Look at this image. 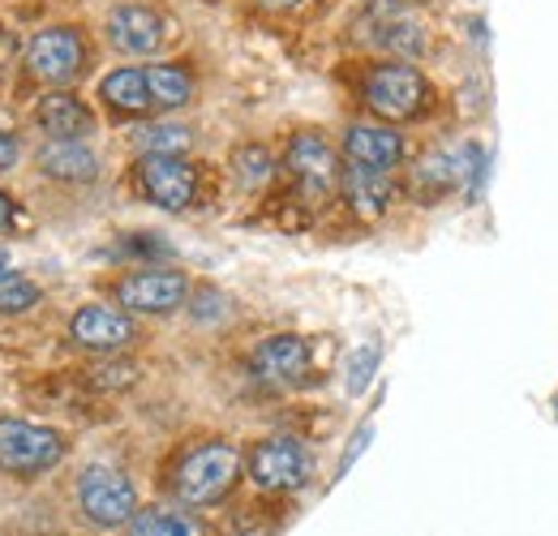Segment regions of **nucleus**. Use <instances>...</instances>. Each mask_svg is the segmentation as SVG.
I'll return each instance as SVG.
<instances>
[{"instance_id":"obj_1","label":"nucleus","mask_w":558,"mask_h":536,"mask_svg":"<svg viewBox=\"0 0 558 536\" xmlns=\"http://www.w3.org/2000/svg\"><path fill=\"white\" fill-rule=\"evenodd\" d=\"M236 476H241V455L228 442H207L181 460L172 489L185 507H210L236 485Z\"/></svg>"},{"instance_id":"obj_2","label":"nucleus","mask_w":558,"mask_h":536,"mask_svg":"<svg viewBox=\"0 0 558 536\" xmlns=\"http://www.w3.org/2000/svg\"><path fill=\"white\" fill-rule=\"evenodd\" d=\"M77 507L90 524L99 528H121L138 515V494L134 480L112 464H90L77 476Z\"/></svg>"},{"instance_id":"obj_3","label":"nucleus","mask_w":558,"mask_h":536,"mask_svg":"<svg viewBox=\"0 0 558 536\" xmlns=\"http://www.w3.org/2000/svg\"><path fill=\"white\" fill-rule=\"evenodd\" d=\"M361 95H365L369 112H378L383 121H413L429 99V82L421 77V69L404 65V61H387V65L369 69Z\"/></svg>"},{"instance_id":"obj_4","label":"nucleus","mask_w":558,"mask_h":536,"mask_svg":"<svg viewBox=\"0 0 558 536\" xmlns=\"http://www.w3.org/2000/svg\"><path fill=\"white\" fill-rule=\"evenodd\" d=\"M65 460V438L48 425L35 421H0V468L17 472V476H35V472L57 468Z\"/></svg>"},{"instance_id":"obj_5","label":"nucleus","mask_w":558,"mask_h":536,"mask_svg":"<svg viewBox=\"0 0 558 536\" xmlns=\"http://www.w3.org/2000/svg\"><path fill=\"white\" fill-rule=\"evenodd\" d=\"M245 472H250L254 485L267 489V494H292V489H301V485L314 476V455H310L296 438L276 434V438H263V442L250 451Z\"/></svg>"},{"instance_id":"obj_6","label":"nucleus","mask_w":558,"mask_h":536,"mask_svg":"<svg viewBox=\"0 0 558 536\" xmlns=\"http://www.w3.org/2000/svg\"><path fill=\"white\" fill-rule=\"evenodd\" d=\"M138 194L159 210H185L198 194V168L181 155H142L134 168Z\"/></svg>"},{"instance_id":"obj_7","label":"nucleus","mask_w":558,"mask_h":536,"mask_svg":"<svg viewBox=\"0 0 558 536\" xmlns=\"http://www.w3.org/2000/svg\"><path fill=\"white\" fill-rule=\"evenodd\" d=\"M26 65H31V73L39 82H48V86H61V82L77 77L82 65H86V39H82V31H73V26H48V31H39L31 39V48H26Z\"/></svg>"},{"instance_id":"obj_8","label":"nucleus","mask_w":558,"mask_h":536,"mask_svg":"<svg viewBox=\"0 0 558 536\" xmlns=\"http://www.w3.org/2000/svg\"><path fill=\"white\" fill-rule=\"evenodd\" d=\"M283 163H288L292 181H296L310 198H327V194L336 190V181H340V159H336L331 142L323 134H310V130H305V134H292Z\"/></svg>"},{"instance_id":"obj_9","label":"nucleus","mask_w":558,"mask_h":536,"mask_svg":"<svg viewBox=\"0 0 558 536\" xmlns=\"http://www.w3.org/2000/svg\"><path fill=\"white\" fill-rule=\"evenodd\" d=\"M190 296V279L181 270H134L117 283V301L134 314H172L177 305H185Z\"/></svg>"},{"instance_id":"obj_10","label":"nucleus","mask_w":558,"mask_h":536,"mask_svg":"<svg viewBox=\"0 0 558 536\" xmlns=\"http://www.w3.org/2000/svg\"><path fill=\"white\" fill-rule=\"evenodd\" d=\"M254 374L271 387H296L310 369V343L301 336H271L254 348Z\"/></svg>"},{"instance_id":"obj_11","label":"nucleus","mask_w":558,"mask_h":536,"mask_svg":"<svg viewBox=\"0 0 558 536\" xmlns=\"http://www.w3.org/2000/svg\"><path fill=\"white\" fill-rule=\"evenodd\" d=\"M108 39L130 57H146L163 44V17L146 4H117L108 13Z\"/></svg>"},{"instance_id":"obj_12","label":"nucleus","mask_w":558,"mask_h":536,"mask_svg":"<svg viewBox=\"0 0 558 536\" xmlns=\"http://www.w3.org/2000/svg\"><path fill=\"white\" fill-rule=\"evenodd\" d=\"M344 159L369 172H391L404 159V137L391 125H352L344 134Z\"/></svg>"},{"instance_id":"obj_13","label":"nucleus","mask_w":558,"mask_h":536,"mask_svg":"<svg viewBox=\"0 0 558 536\" xmlns=\"http://www.w3.org/2000/svg\"><path fill=\"white\" fill-rule=\"evenodd\" d=\"M70 336L82 348H95V352H112V348H125L134 339V322L130 314L121 309H108V305H86L70 318Z\"/></svg>"},{"instance_id":"obj_14","label":"nucleus","mask_w":558,"mask_h":536,"mask_svg":"<svg viewBox=\"0 0 558 536\" xmlns=\"http://www.w3.org/2000/svg\"><path fill=\"white\" fill-rule=\"evenodd\" d=\"M35 121H39V130L52 137V142H82V137L95 130L90 108L77 95H70V90L44 95L39 108H35Z\"/></svg>"},{"instance_id":"obj_15","label":"nucleus","mask_w":558,"mask_h":536,"mask_svg":"<svg viewBox=\"0 0 558 536\" xmlns=\"http://www.w3.org/2000/svg\"><path fill=\"white\" fill-rule=\"evenodd\" d=\"M39 168H44V176H52V181L82 185V181H95L99 159H95L82 142H48V146L39 150Z\"/></svg>"},{"instance_id":"obj_16","label":"nucleus","mask_w":558,"mask_h":536,"mask_svg":"<svg viewBox=\"0 0 558 536\" xmlns=\"http://www.w3.org/2000/svg\"><path fill=\"white\" fill-rule=\"evenodd\" d=\"M340 185H344V198H349V206L361 219H378V215L387 210V202H391V181H387V172H369V168L349 163V168L340 172Z\"/></svg>"},{"instance_id":"obj_17","label":"nucleus","mask_w":558,"mask_h":536,"mask_svg":"<svg viewBox=\"0 0 558 536\" xmlns=\"http://www.w3.org/2000/svg\"><path fill=\"white\" fill-rule=\"evenodd\" d=\"M99 95L121 117H142V112L155 108L150 103V86H146V69H117V73H108L99 82Z\"/></svg>"},{"instance_id":"obj_18","label":"nucleus","mask_w":558,"mask_h":536,"mask_svg":"<svg viewBox=\"0 0 558 536\" xmlns=\"http://www.w3.org/2000/svg\"><path fill=\"white\" fill-rule=\"evenodd\" d=\"M146 86H150V103L172 112V108H185L194 99V77L181 65H150L146 69Z\"/></svg>"},{"instance_id":"obj_19","label":"nucleus","mask_w":558,"mask_h":536,"mask_svg":"<svg viewBox=\"0 0 558 536\" xmlns=\"http://www.w3.org/2000/svg\"><path fill=\"white\" fill-rule=\"evenodd\" d=\"M130 536H203V524L177 507H150L130 520Z\"/></svg>"},{"instance_id":"obj_20","label":"nucleus","mask_w":558,"mask_h":536,"mask_svg":"<svg viewBox=\"0 0 558 536\" xmlns=\"http://www.w3.org/2000/svg\"><path fill=\"white\" fill-rule=\"evenodd\" d=\"M194 134L185 125H142L134 130V146L142 155H185Z\"/></svg>"},{"instance_id":"obj_21","label":"nucleus","mask_w":558,"mask_h":536,"mask_svg":"<svg viewBox=\"0 0 558 536\" xmlns=\"http://www.w3.org/2000/svg\"><path fill=\"white\" fill-rule=\"evenodd\" d=\"M378 44H383L391 57H417L421 48H425V35H421V26L413 17H387V22L378 26Z\"/></svg>"},{"instance_id":"obj_22","label":"nucleus","mask_w":558,"mask_h":536,"mask_svg":"<svg viewBox=\"0 0 558 536\" xmlns=\"http://www.w3.org/2000/svg\"><path fill=\"white\" fill-rule=\"evenodd\" d=\"M232 168H236V181H241L245 190H263V185H271V172H276L267 146H241L236 159H232Z\"/></svg>"},{"instance_id":"obj_23","label":"nucleus","mask_w":558,"mask_h":536,"mask_svg":"<svg viewBox=\"0 0 558 536\" xmlns=\"http://www.w3.org/2000/svg\"><path fill=\"white\" fill-rule=\"evenodd\" d=\"M35 305H39V283L17 279V275L0 279V314H26Z\"/></svg>"},{"instance_id":"obj_24","label":"nucleus","mask_w":558,"mask_h":536,"mask_svg":"<svg viewBox=\"0 0 558 536\" xmlns=\"http://www.w3.org/2000/svg\"><path fill=\"white\" fill-rule=\"evenodd\" d=\"M374 369H378V348H374V343H369V348H361V352H352V361H349V391L352 395H361V391L369 387Z\"/></svg>"},{"instance_id":"obj_25","label":"nucleus","mask_w":558,"mask_h":536,"mask_svg":"<svg viewBox=\"0 0 558 536\" xmlns=\"http://www.w3.org/2000/svg\"><path fill=\"white\" fill-rule=\"evenodd\" d=\"M13 159H17V137L0 130V172H4V168H13Z\"/></svg>"},{"instance_id":"obj_26","label":"nucleus","mask_w":558,"mask_h":536,"mask_svg":"<svg viewBox=\"0 0 558 536\" xmlns=\"http://www.w3.org/2000/svg\"><path fill=\"white\" fill-rule=\"evenodd\" d=\"M9 223H13V202L0 194V232H9Z\"/></svg>"},{"instance_id":"obj_27","label":"nucleus","mask_w":558,"mask_h":536,"mask_svg":"<svg viewBox=\"0 0 558 536\" xmlns=\"http://www.w3.org/2000/svg\"><path fill=\"white\" fill-rule=\"evenodd\" d=\"M263 4H271V9H292V4H301V0H263Z\"/></svg>"},{"instance_id":"obj_28","label":"nucleus","mask_w":558,"mask_h":536,"mask_svg":"<svg viewBox=\"0 0 558 536\" xmlns=\"http://www.w3.org/2000/svg\"><path fill=\"white\" fill-rule=\"evenodd\" d=\"M13 270H9V254H0V279H9Z\"/></svg>"}]
</instances>
